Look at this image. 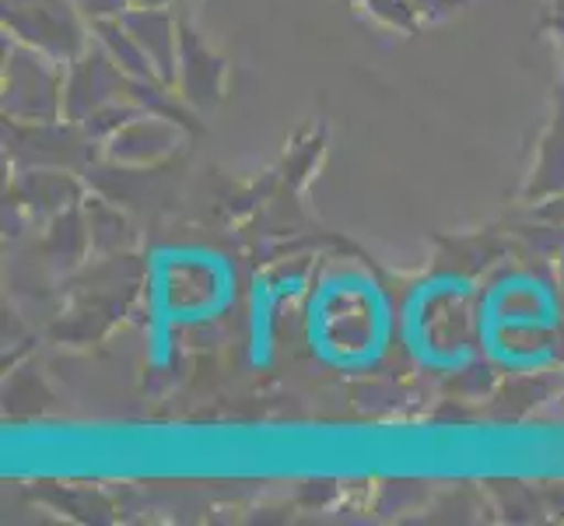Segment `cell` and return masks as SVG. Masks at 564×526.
Returning a JSON list of instances; mask_svg holds the SVG:
<instances>
[{
  "mask_svg": "<svg viewBox=\"0 0 564 526\" xmlns=\"http://www.w3.org/2000/svg\"><path fill=\"white\" fill-rule=\"evenodd\" d=\"M393 309L376 278L344 270L326 278L305 309L308 351L337 373H368L386 355Z\"/></svg>",
  "mask_w": 564,
  "mask_h": 526,
  "instance_id": "1",
  "label": "cell"
},
{
  "mask_svg": "<svg viewBox=\"0 0 564 526\" xmlns=\"http://www.w3.org/2000/svg\"><path fill=\"white\" fill-rule=\"evenodd\" d=\"M561 309L551 285L530 275L501 278L477 309V344L509 373H540L554 362Z\"/></svg>",
  "mask_w": 564,
  "mask_h": 526,
  "instance_id": "2",
  "label": "cell"
},
{
  "mask_svg": "<svg viewBox=\"0 0 564 526\" xmlns=\"http://www.w3.org/2000/svg\"><path fill=\"white\" fill-rule=\"evenodd\" d=\"M231 267L210 249H159L151 257L148 305H151V358H169L172 330L214 313L231 302Z\"/></svg>",
  "mask_w": 564,
  "mask_h": 526,
  "instance_id": "3",
  "label": "cell"
},
{
  "mask_svg": "<svg viewBox=\"0 0 564 526\" xmlns=\"http://www.w3.org/2000/svg\"><path fill=\"white\" fill-rule=\"evenodd\" d=\"M470 291L463 278L442 275L406 296L400 309V341L427 373H463L474 362V341L459 330V320L449 316V309Z\"/></svg>",
  "mask_w": 564,
  "mask_h": 526,
  "instance_id": "4",
  "label": "cell"
}]
</instances>
